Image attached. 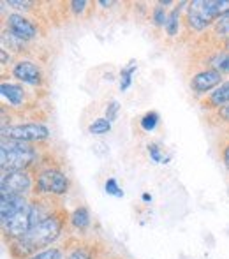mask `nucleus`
I'll use <instances>...</instances> for the list:
<instances>
[{"instance_id": "17", "label": "nucleus", "mask_w": 229, "mask_h": 259, "mask_svg": "<svg viewBox=\"0 0 229 259\" xmlns=\"http://www.w3.org/2000/svg\"><path fill=\"white\" fill-rule=\"evenodd\" d=\"M136 69H138L136 62H130L127 67H123L122 71H120V90H122V92H127L129 87L132 85V76H134V72H136Z\"/></svg>"}, {"instance_id": "33", "label": "nucleus", "mask_w": 229, "mask_h": 259, "mask_svg": "<svg viewBox=\"0 0 229 259\" xmlns=\"http://www.w3.org/2000/svg\"><path fill=\"white\" fill-rule=\"evenodd\" d=\"M99 6H103V7H110V6H113L115 2H111V0H99Z\"/></svg>"}, {"instance_id": "15", "label": "nucleus", "mask_w": 229, "mask_h": 259, "mask_svg": "<svg viewBox=\"0 0 229 259\" xmlns=\"http://www.w3.org/2000/svg\"><path fill=\"white\" fill-rule=\"evenodd\" d=\"M71 224L79 231H85L90 226V211L86 206H78L71 213Z\"/></svg>"}, {"instance_id": "2", "label": "nucleus", "mask_w": 229, "mask_h": 259, "mask_svg": "<svg viewBox=\"0 0 229 259\" xmlns=\"http://www.w3.org/2000/svg\"><path fill=\"white\" fill-rule=\"evenodd\" d=\"M229 13V0H192L187 4V25L196 32H203Z\"/></svg>"}, {"instance_id": "7", "label": "nucleus", "mask_w": 229, "mask_h": 259, "mask_svg": "<svg viewBox=\"0 0 229 259\" xmlns=\"http://www.w3.org/2000/svg\"><path fill=\"white\" fill-rule=\"evenodd\" d=\"M222 83V74L215 69H203V71L196 72L191 78V90L196 96H206L212 94L217 87Z\"/></svg>"}, {"instance_id": "20", "label": "nucleus", "mask_w": 229, "mask_h": 259, "mask_svg": "<svg viewBox=\"0 0 229 259\" xmlns=\"http://www.w3.org/2000/svg\"><path fill=\"white\" fill-rule=\"evenodd\" d=\"M148 155L155 164H168L171 155H164V148H161L159 143H150L148 145Z\"/></svg>"}, {"instance_id": "9", "label": "nucleus", "mask_w": 229, "mask_h": 259, "mask_svg": "<svg viewBox=\"0 0 229 259\" xmlns=\"http://www.w3.org/2000/svg\"><path fill=\"white\" fill-rule=\"evenodd\" d=\"M11 72H13V76L20 83H25V85H30V87H39L44 81L41 67L32 60H18L13 65V71Z\"/></svg>"}, {"instance_id": "8", "label": "nucleus", "mask_w": 229, "mask_h": 259, "mask_svg": "<svg viewBox=\"0 0 229 259\" xmlns=\"http://www.w3.org/2000/svg\"><path fill=\"white\" fill-rule=\"evenodd\" d=\"M6 21H7V30H9L14 37L20 39V41L27 42L37 37V27H35L28 18L21 16L20 13L7 14Z\"/></svg>"}, {"instance_id": "30", "label": "nucleus", "mask_w": 229, "mask_h": 259, "mask_svg": "<svg viewBox=\"0 0 229 259\" xmlns=\"http://www.w3.org/2000/svg\"><path fill=\"white\" fill-rule=\"evenodd\" d=\"M217 118L220 120V122H224V123H229V104H226L224 108H220V109H217Z\"/></svg>"}, {"instance_id": "11", "label": "nucleus", "mask_w": 229, "mask_h": 259, "mask_svg": "<svg viewBox=\"0 0 229 259\" xmlns=\"http://www.w3.org/2000/svg\"><path fill=\"white\" fill-rule=\"evenodd\" d=\"M28 206L27 198L23 196H0V222L6 224L14 215Z\"/></svg>"}, {"instance_id": "31", "label": "nucleus", "mask_w": 229, "mask_h": 259, "mask_svg": "<svg viewBox=\"0 0 229 259\" xmlns=\"http://www.w3.org/2000/svg\"><path fill=\"white\" fill-rule=\"evenodd\" d=\"M220 157H222V162H224V166H226V169L229 171V143L224 145L222 152H220Z\"/></svg>"}, {"instance_id": "12", "label": "nucleus", "mask_w": 229, "mask_h": 259, "mask_svg": "<svg viewBox=\"0 0 229 259\" xmlns=\"http://www.w3.org/2000/svg\"><path fill=\"white\" fill-rule=\"evenodd\" d=\"M0 96L4 101H7L14 108H21L27 101V90L20 85V83H11L2 81L0 83Z\"/></svg>"}, {"instance_id": "32", "label": "nucleus", "mask_w": 229, "mask_h": 259, "mask_svg": "<svg viewBox=\"0 0 229 259\" xmlns=\"http://www.w3.org/2000/svg\"><path fill=\"white\" fill-rule=\"evenodd\" d=\"M0 60H2V65H6V62H9V55H7L6 50H0Z\"/></svg>"}, {"instance_id": "1", "label": "nucleus", "mask_w": 229, "mask_h": 259, "mask_svg": "<svg viewBox=\"0 0 229 259\" xmlns=\"http://www.w3.org/2000/svg\"><path fill=\"white\" fill-rule=\"evenodd\" d=\"M62 228H64V221L58 213H52L48 219L37 224L35 228H32L23 238L14 240L13 242V254L18 259H27L34 254L44 250L46 247H50L53 242L60 236Z\"/></svg>"}, {"instance_id": "10", "label": "nucleus", "mask_w": 229, "mask_h": 259, "mask_svg": "<svg viewBox=\"0 0 229 259\" xmlns=\"http://www.w3.org/2000/svg\"><path fill=\"white\" fill-rule=\"evenodd\" d=\"M32 229V221H30V203L25 210H21L18 215H14L9 222L2 224V231L4 235L7 236L9 240H20L27 235L28 231Z\"/></svg>"}, {"instance_id": "5", "label": "nucleus", "mask_w": 229, "mask_h": 259, "mask_svg": "<svg viewBox=\"0 0 229 259\" xmlns=\"http://www.w3.org/2000/svg\"><path fill=\"white\" fill-rule=\"evenodd\" d=\"M69 189V178L57 167H46L35 177V192L46 196H64Z\"/></svg>"}, {"instance_id": "27", "label": "nucleus", "mask_w": 229, "mask_h": 259, "mask_svg": "<svg viewBox=\"0 0 229 259\" xmlns=\"http://www.w3.org/2000/svg\"><path fill=\"white\" fill-rule=\"evenodd\" d=\"M7 6L14 7L16 11H28L32 9V6H34V2H28V0H9V2H6Z\"/></svg>"}, {"instance_id": "14", "label": "nucleus", "mask_w": 229, "mask_h": 259, "mask_svg": "<svg viewBox=\"0 0 229 259\" xmlns=\"http://www.w3.org/2000/svg\"><path fill=\"white\" fill-rule=\"evenodd\" d=\"M184 6H187V2H180L171 13L168 14V21H166V25H164V30L169 37H174V35L178 34V27H180V13H181V9H184Z\"/></svg>"}, {"instance_id": "13", "label": "nucleus", "mask_w": 229, "mask_h": 259, "mask_svg": "<svg viewBox=\"0 0 229 259\" xmlns=\"http://www.w3.org/2000/svg\"><path fill=\"white\" fill-rule=\"evenodd\" d=\"M226 104H229V79L222 81L212 94L206 96V99L203 101V108L206 109H220Z\"/></svg>"}, {"instance_id": "16", "label": "nucleus", "mask_w": 229, "mask_h": 259, "mask_svg": "<svg viewBox=\"0 0 229 259\" xmlns=\"http://www.w3.org/2000/svg\"><path fill=\"white\" fill-rule=\"evenodd\" d=\"M210 69H215L220 74H229V52H217L208 58Z\"/></svg>"}, {"instance_id": "34", "label": "nucleus", "mask_w": 229, "mask_h": 259, "mask_svg": "<svg viewBox=\"0 0 229 259\" xmlns=\"http://www.w3.org/2000/svg\"><path fill=\"white\" fill-rule=\"evenodd\" d=\"M141 199H143V201H145V203H150V201H152V196H150V194H148V192H145V194H143V196H141Z\"/></svg>"}, {"instance_id": "22", "label": "nucleus", "mask_w": 229, "mask_h": 259, "mask_svg": "<svg viewBox=\"0 0 229 259\" xmlns=\"http://www.w3.org/2000/svg\"><path fill=\"white\" fill-rule=\"evenodd\" d=\"M27 259H64V252L57 247H48V249L41 250V252L34 254V256Z\"/></svg>"}, {"instance_id": "29", "label": "nucleus", "mask_w": 229, "mask_h": 259, "mask_svg": "<svg viewBox=\"0 0 229 259\" xmlns=\"http://www.w3.org/2000/svg\"><path fill=\"white\" fill-rule=\"evenodd\" d=\"M67 259H92V254L85 249H74L67 256Z\"/></svg>"}, {"instance_id": "24", "label": "nucleus", "mask_w": 229, "mask_h": 259, "mask_svg": "<svg viewBox=\"0 0 229 259\" xmlns=\"http://www.w3.org/2000/svg\"><path fill=\"white\" fill-rule=\"evenodd\" d=\"M152 21H154L155 27H164L166 21H168V14H166L164 7L159 6V4H157V7H154V13H152Z\"/></svg>"}, {"instance_id": "6", "label": "nucleus", "mask_w": 229, "mask_h": 259, "mask_svg": "<svg viewBox=\"0 0 229 259\" xmlns=\"http://www.w3.org/2000/svg\"><path fill=\"white\" fill-rule=\"evenodd\" d=\"M32 177L27 171H7L0 178V194L2 196H27L32 191Z\"/></svg>"}, {"instance_id": "28", "label": "nucleus", "mask_w": 229, "mask_h": 259, "mask_svg": "<svg viewBox=\"0 0 229 259\" xmlns=\"http://www.w3.org/2000/svg\"><path fill=\"white\" fill-rule=\"evenodd\" d=\"M69 6H71V9H72V13H74V14H83V11L86 9L88 2H86V0H72Z\"/></svg>"}, {"instance_id": "25", "label": "nucleus", "mask_w": 229, "mask_h": 259, "mask_svg": "<svg viewBox=\"0 0 229 259\" xmlns=\"http://www.w3.org/2000/svg\"><path fill=\"white\" fill-rule=\"evenodd\" d=\"M104 191H106V194L115 196V198H123V191H122V187H120V185L116 184L115 178H108L106 184H104Z\"/></svg>"}, {"instance_id": "35", "label": "nucleus", "mask_w": 229, "mask_h": 259, "mask_svg": "<svg viewBox=\"0 0 229 259\" xmlns=\"http://www.w3.org/2000/svg\"><path fill=\"white\" fill-rule=\"evenodd\" d=\"M226 48H227V52H229V39H226Z\"/></svg>"}, {"instance_id": "3", "label": "nucleus", "mask_w": 229, "mask_h": 259, "mask_svg": "<svg viewBox=\"0 0 229 259\" xmlns=\"http://www.w3.org/2000/svg\"><path fill=\"white\" fill-rule=\"evenodd\" d=\"M37 152L30 143L16 140H4L0 145V167L2 173L7 171H27L28 166L35 162Z\"/></svg>"}, {"instance_id": "23", "label": "nucleus", "mask_w": 229, "mask_h": 259, "mask_svg": "<svg viewBox=\"0 0 229 259\" xmlns=\"http://www.w3.org/2000/svg\"><path fill=\"white\" fill-rule=\"evenodd\" d=\"M9 48H13V52H21V46H23V41H20L18 37H14L9 30H4L2 32V45H6Z\"/></svg>"}, {"instance_id": "18", "label": "nucleus", "mask_w": 229, "mask_h": 259, "mask_svg": "<svg viewBox=\"0 0 229 259\" xmlns=\"http://www.w3.org/2000/svg\"><path fill=\"white\" fill-rule=\"evenodd\" d=\"M111 123L106 116H101V118H96L92 123L88 125V133L94 134V136H103V134H108L111 131Z\"/></svg>"}, {"instance_id": "19", "label": "nucleus", "mask_w": 229, "mask_h": 259, "mask_svg": "<svg viewBox=\"0 0 229 259\" xmlns=\"http://www.w3.org/2000/svg\"><path fill=\"white\" fill-rule=\"evenodd\" d=\"M159 122H161V118H159V113L157 111H148V113H145V115L141 116L140 125H141V129H143L145 133H152V131L157 129Z\"/></svg>"}, {"instance_id": "4", "label": "nucleus", "mask_w": 229, "mask_h": 259, "mask_svg": "<svg viewBox=\"0 0 229 259\" xmlns=\"http://www.w3.org/2000/svg\"><path fill=\"white\" fill-rule=\"evenodd\" d=\"M50 127L41 122H30V123H16V125L2 127V138L4 140H16L23 143H39L46 141L50 138Z\"/></svg>"}, {"instance_id": "21", "label": "nucleus", "mask_w": 229, "mask_h": 259, "mask_svg": "<svg viewBox=\"0 0 229 259\" xmlns=\"http://www.w3.org/2000/svg\"><path fill=\"white\" fill-rule=\"evenodd\" d=\"M213 30H215V35H219V37L229 39V13L220 16L219 20L213 23Z\"/></svg>"}, {"instance_id": "26", "label": "nucleus", "mask_w": 229, "mask_h": 259, "mask_svg": "<svg viewBox=\"0 0 229 259\" xmlns=\"http://www.w3.org/2000/svg\"><path fill=\"white\" fill-rule=\"evenodd\" d=\"M118 111H120V103L118 101H111V103L106 106V113H104V116H106L110 122H115Z\"/></svg>"}]
</instances>
